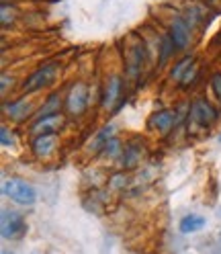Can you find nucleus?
I'll use <instances>...</instances> for the list:
<instances>
[{"mask_svg": "<svg viewBox=\"0 0 221 254\" xmlns=\"http://www.w3.org/2000/svg\"><path fill=\"white\" fill-rule=\"evenodd\" d=\"M2 193L6 195V197H10L12 201H17V203H21V205H31L35 201V189L31 187L29 183H25V181H21V179H10V181H6L4 185H2Z\"/></svg>", "mask_w": 221, "mask_h": 254, "instance_id": "nucleus-1", "label": "nucleus"}, {"mask_svg": "<svg viewBox=\"0 0 221 254\" xmlns=\"http://www.w3.org/2000/svg\"><path fill=\"white\" fill-rule=\"evenodd\" d=\"M217 121V111L205 101V99H199L193 103L191 107V113H188V129L193 125H201V127H209L211 123Z\"/></svg>", "mask_w": 221, "mask_h": 254, "instance_id": "nucleus-2", "label": "nucleus"}, {"mask_svg": "<svg viewBox=\"0 0 221 254\" xmlns=\"http://www.w3.org/2000/svg\"><path fill=\"white\" fill-rule=\"evenodd\" d=\"M55 72H57V64H45V66H41L39 70H35L27 78L25 84H23V90L25 92H35V90L47 86L55 78Z\"/></svg>", "mask_w": 221, "mask_h": 254, "instance_id": "nucleus-3", "label": "nucleus"}, {"mask_svg": "<svg viewBox=\"0 0 221 254\" xmlns=\"http://www.w3.org/2000/svg\"><path fill=\"white\" fill-rule=\"evenodd\" d=\"M86 103H88V90L82 82H78L72 86L68 101H66V109L70 115H82L86 111Z\"/></svg>", "mask_w": 221, "mask_h": 254, "instance_id": "nucleus-4", "label": "nucleus"}, {"mask_svg": "<svg viewBox=\"0 0 221 254\" xmlns=\"http://www.w3.org/2000/svg\"><path fill=\"white\" fill-rule=\"evenodd\" d=\"M25 232V224H23V217L17 211H2V238L4 240H12Z\"/></svg>", "mask_w": 221, "mask_h": 254, "instance_id": "nucleus-5", "label": "nucleus"}, {"mask_svg": "<svg viewBox=\"0 0 221 254\" xmlns=\"http://www.w3.org/2000/svg\"><path fill=\"white\" fill-rule=\"evenodd\" d=\"M170 37H172V41H174L176 50H184V47L188 45V41H191V31H188L186 21H182V19H174V21H172Z\"/></svg>", "mask_w": 221, "mask_h": 254, "instance_id": "nucleus-6", "label": "nucleus"}, {"mask_svg": "<svg viewBox=\"0 0 221 254\" xmlns=\"http://www.w3.org/2000/svg\"><path fill=\"white\" fill-rule=\"evenodd\" d=\"M174 121H176V113H174V111L162 109V111H158V113L152 115L150 125L154 127V129H158V131H168V129L174 127Z\"/></svg>", "mask_w": 221, "mask_h": 254, "instance_id": "nucleus-7", "label": "nucleus"}, {"mask_svg": "<svg viewBox=\"0 0 221 254\" xmlns=\"http://www.w3.org/2000/svg\"><path fill=\"white\" fill-rule=\"evenodd\" d=\"M54 148H55V133H39L37 139L33 141V152L41 158L52 154Z\"/></svg>", "mask_w": 221, "mask_h": 254, "instance_id": "nucleus-8", "label": "nucleus"}, {"mask_svg": "<svg viewBox=\"0 0 221 254\" xmlns=\"http://www.w3.org/2000/svg\"><path fill=\"white\" fill-rule=\"evenodd\" d=\"M121 94V78L119 76H113L110 82L107 84V90H105V97H103V107L105 109H110L113 103L117 101V97Z\"/></svg>", "mask_w": 221, "mask_h": 254, "instance_id": "nucleus-9", "label": "nucleus"}, {"mask_svg": "<svg viewBox=\"0 0 221 254\" xmlns=\"http://www.w3.org/2000/svg\"><path fill=\"white\" fill-rule=\"evenodd\" d=\"M203 228H205V217L195 215V213L184 215L182 221H180V232L182 234H193V232H199Z\"/></svg>", "mask_w": 221, "mask_h": 254, "instance_id": "nucleus-10", "label": "nucleus"}, {"mask_svg": "<svg viewBox=\"0 0 221 254\" xmlns=\"http://www.w3.org/2000/svg\"><path fill=\"white\" fill-rule=\"evenodd\" d=\"M4 111L12 117V119H23V117H27V113H29V103L25 101V99H19V101H14V103H8V105H4Z\"/></svg>", "mask_w": 221, "mask_h": 254, "instance_id": "nucleus-11", "label": "nucleus"}, {"mask_svg": "<svg viewBox=\"0 0 221 254\" xmlns=\"http://www.w3.org/2000/svg\"><path fill=\"white\" fill-rule=\"evenodd\" d=\"M139 154H141L139 146L137 144H129L127 148H125V154H123V164L127 166V168H131L139 160Z\"/></svg>", "mask_w": 221, "mask_h": 254, "instance_id": "nucleus-12", "label": "nucleus"}, {"mask_svg": "<svg viewBox=\"0 0 221 254\" xmlns=\"http://www.w3.org/2000/svg\"><path fill=\"white\" fill-rule=\"evenodd\" d=\"M59 121V117L57 115H52V117H43V119H39L35 125H33V129L37 131V133H47V129H54V125Z\"/></svg>", "mask_w": 221, "mask_h": 254, "instance_id": "nucleus-13", "label": "nucleus"}, {"mask_svg": "<svg viewBox=\"0 0 221 254\" xmlns=\"http://www.w3.org/2000/svg\"><path fill=\"white\" fill-rule=\"evenodd\" d=\"M174 41H172V37L170 35H166L164 39H162V52H160V64H166L168 62V58L174 54Z\"/></svg>", "mask_w": 221, "mask_h": 254, "instance_id": "nucleus-14", "label": "nucleus"}, {"mask_svg": "<svg viewBox=\"0 0 221 254\" xmlns=\"http://www.w3.org/2000/svg\"><path fill=\"white\" fill-rule=\"evenodd\" d=\"M191 66H193V58H184L182 62H178L176 66H174V70H172L170 76H172V78H176V80H180V78L186 74V70L191 68Z\"/></svg>", "mask_w": 221, "mask_h": 254, "instance_id": "nucleus-15", "label": "nucleus"}, {"mask_svg": "<svg viewBox=\"0 0 221 254\" xmlns=\"http://www.w3.org/2000/svg\"><path fill=\"white\" fill-rule=\"evenodd\" d=\"M55 107H59V97L57 94H54V97H50V101L45 103V109L43 111H39V119H43V117H52V113H54V109Z\"/></svg>", "mask_w": 221, "mask_h": 254, "instance_id": "nucleus-16", "label": "nucleus"}, {"mask_svg": "<svg viewBox=\"0 0 221 254\" xmlns=\"http://www.w3.org/2000/svg\"><path fill=\"white\" fill-rule=\"evenodd\" d=\"M119 139L117 137H110L107 144H105V148H103V154H109V156H117V152H119Z\"/></svg>", "mask_w": 221, "mask_h": 254, "instance_id": "nucleus-17", "label": "nucleus"}, {"mask_svg": "<svg viewBox=\"0 0 221 254\" xmlns=\"http://www.w3.org/2000/svg\"><path fill=\"white\" fill-rule=\"evenodd\" d=\"M211 88H213V92L217 94V99L221 101V72H215V74L211 76Z\"/></svg>", "mask_w": 221, "mask_h": 254, "instance_id": "nucleus-18", "label": "nucleus"}, {"mask_svg": "<svg viewBox=\"0 0 221 254\" xmlns=\"http://www.w3.org/2000/svg\"><path fill=\"white\" fill-rule=\"evenodd\" d=\"M0 135H2V146L12 144V133H8L6 127H2V129H0Z\"/></svg>", "mask_w": 221, "mask_h": 254, "instance_id": "nucleus-19", "label": "nucleus"}, {"mask_svg": "<svg viewBox=\"0 0 221 254\" xmlns=\"http://www.w3.org/2000/svg\"><path fill=\"white\" fill-rule=\"evenodd\" d=\"M121 183H125V174H119V177H115L113 181H110V185H113L115 189H119V185Z\"/></svg>", "mask_w": 221, "mask_h": 254, "instance_id": "nucleus-20", "label": "nucleus"}, {"mask_svg": "<svg viewBox=\"0 0 221 254\" xmlns=\"http://www.w3.org/2000/svg\"><path fill=\"white\" fill-rule=\"evenodd\" d=\"M6 86H8V76L2 74V92H6Z\"/></svg>", "mask_w": 221, "mask_h": 254, "instance_id": "nucleus-21", "label": "nucleus"}]
</instances>
